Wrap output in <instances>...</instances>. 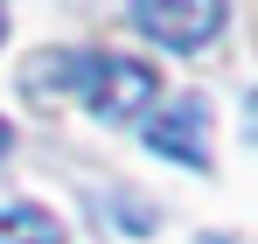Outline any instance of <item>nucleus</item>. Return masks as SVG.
<instances>
[{"label":"nucleus","instance_id":"nucleus-1","mask_svg":"<svg viewBox=\"0 0 258 244\" xmlns=\"http://www.w3.org/2000/svg\"><path fill=\"white\" fill-rule=\"evenodd\" d=\"M49 84H63L77 105H91L98 119H140L154 105V63H133V56H91V49H70V56H49Z\"/></svg>","mask_w":258,"mask_h":244},{"label":"nucleus","instance_id":"nucleus-2","mask_svg":"<svg viewBox=\"0 0 258 244\" xmlns=\"http://www.w3.org/2000/svg\"><path fill=\"white\" fill-rule=\"evenodd\" d=\"M223 14H230V0H133V28L147 42H161V49H203V42H216Z\"/></svg>","mask_w":258,"mask_h":244},{"label":"nucleus","instance_id":"nucleus-3","mask_svg":"<svg viewBox=\"0 0 258 244\" xmlns=\"http://www.w3.org/2000/svg\"><path fill=\"white\" fill-rule=\"evenodd\" d=\"M147 147L181 167H210V105L203 98H174L161 119H147Z\"/></svg>","mask_w":258,"mask_h":244},{"label":"nucleus","instance_id":"nucleus-4","mask_svg":"<svg viewBox=\"0 0 258 244\" xmlns=\"http://www.w3.org/2000/svg\"><path fill=\"white\" fill-rule=\"evenodd\" d=\"M0 244H63V223L35 203H14L0 209Z\"/></svg>","mask_w":258,"mask_h":244},{"label":"nucleus","instance_id":"nucleus-5","mask_svg":"<svg viewBox=\"0 0 258 244\" xmlns=\"http://www.w3.org/2000/svg\"><path fill=\"white\" fill-rule=\"evenodd\" d=\"M7 147H14V133H7V119H0V154H7Z\"/></svg>","mask_w":258,"mask_h":244},{"label":"nucleus","instance_id":"nucleus-6","mask_svg":"<svg viewBox=\"0 0 258 244\" xmlns=\"http://www.w3.org/2000/svg\"><path fill=\"white\" fill-rule=\"evenodd\" d=\"M0 42H7V7H0Z\"/></svg>","mask_w":258,"mask_h":244}]
</instances>
